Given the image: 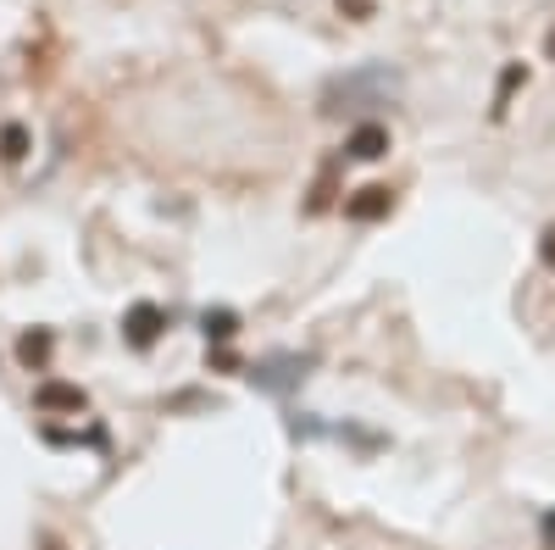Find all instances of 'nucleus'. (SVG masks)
<instances>
[{
    "label": "nucleus",
    "mask_w": 555,
    "mask_h": 550,
    "mask_svg": "<svg viewBox=\"0 0 555 550\" xmlns=\"http://www.w3.org/2000/svg\"><path fill=\"white\" fill-rule=\"evenodd\" d=\"M395 89H400V78L384 62H373V67H361V73L334 78L328 95H322V106H328V112H339V101H350V106H389Z\"/></svg>",
    "instance_id": "nucleus-1"
},
{
    "label": "nucleus",
    "mask_w": 555,
    "mask_h": 550,
    "mask_svg": "<svg viewBox=\"0 0 555 550\" xmlns=\"http://www.w3.org/2000/svg\"><path fill=\"white\" fill-rule=\"evenodd\" d=\"M306 379H311V356H300V350H272L250 367V384L267 395H295Z\"/></svg>",
    "instance_id": "nucleus-2"
},
{
    "label": "nucleus",
    "mask_w": 555,
    "mask_h": 550,
    "mask_svg": "<svg viewBox=\"0 0 555 550\" xmlns=\"http://www.w3.org/2000/svg\"><path fill=\"white\" fill-rule=\"evenodd\" d=\"M167 334V311L156 300H133L128 317H122V340L128 350H156V340Z\"/></svg>",
    "instance_id": "nucleus-3"
},
{
    "label": "nucleus",
    "mask_w": 555,
    "mask_h": 550,
    "mask_svg": "<svg viewBox=\"0 0 555 550\" xmlns=\"http://www.w3.org/2000/svg\"><path fill=\"white\" fill-rule=\"evenodd\" d=\"M395 212V190H384V183H366V190H356L350 201H345V217L350 222H378V217H389Z\"/></svg>",
    "instance_id": "nucleus-4"
},
{
    "label": "nucleus",
    "mask_w": 555,
    "mask_h": 550,
    "mask_svg": "<svg viewBox=\"0 0 555 550\" xmlns=\"http://www.w3.org/2000/svg\"><path fill=\"white\" fill-rule=\"evenodd\" d=\"M345 156H350V162H378V156H389V128H384V123H361V128H350Z\"/></svg>",
    "instance_id": "nucleus-5"
},
{
    "label": "nucleus",
    "mask_w": 555,
    "mask_h": 550,
    "mask_svg": "<svg viewBox=\"0 0 555 550\" xmlns=\"http://www.w3.org/2000/svg\"><path fill=\"white\" fill-rule=\"evenodd\" d=\"M34 406H39V411H73V418H78V411L89 406V395H83L78 384H39V389H34Z\"/></svg>",
    "instance_id": "nucleus-6"
},
{
    "label": "nucleus",
    "mask_w": 555,
    "mask_h": 550,
    "mask_svg": "<svg viewBox=\"0 0 555 550\" xmlns=\"http://www.w3.org/2000/svg\"><path fill=\"white\" fill-rule=\"evenodd\" d=\"M51 329H28L23 340H17V361L23 367H34V373H44V361H51Z\"/></svg>",
    "instance_id": "nucleus-7"
},
{
    "label": "nucleus",
    "mask_w": 555,
    "mask_h": 550,
    "mask_svg": "<svg viewBox=\"0 0 555 550\" xmlns=\"http://www.w3.org/2000/svg\"><path fill=\"white\" fill-rule=\"evenodd\" d=\"M201 334L222 345V340H234V334H240V317L228 311V306H222V311H206V317H201Z\"/></svg>",
    "instance_id": "nucleus-8"
},
{
    "label": "nucleus",
    "mask_w": 555,
    "mask_h": 550,
    "mask_svg": "<svg viewBox=\"0 0 555 550\" xmlns=\"http://www.w3.org/2000/svg\"><path fill=\"white\" fill-rule=\"evenodd\" d=\"M23 156H28V128L7 123V128H0V162H23Z\"/></svg>",
    "instance_id": "nucleus-9"
},
{
    "label": "nucleus",
    "mask_w": 555,
    "mask_h": 550,
    "mask_svg": "<svg viewBox=\"0 0 555 550\" xmlns=\"http://www.w3.org/2000/svg\"><path fill=\"white\" fill-rule=\"evenodd\" d=\"M539 256H544V267L555 272V228H544V240H539Z\"/></svg>",
    "instance_id": "nucleus-10"
},
{
    "label": "nucleus",
    "mask_w": 555,
    "mask_h": 550,
    "mask_svg": "<svg viewBox=\"0 0 555 550\" xmlns=\"http://www.w3.org/2000/svg\"><path fill=\"white\" fill-rule=\"evenodd\" d=\"M539 534H544V545H550V550H555V507H550V512H544V517H539Z\"/></svg>",
    "instance_id": "nucleus-11"
},
{
    "label": "nucleus",
    "mask_w": 555,
    "mask_h": 550,
    "mask_svg": "<svg viewBox=\"0 0 555 550\" xmlns=\"http://www.w3.org/2000/svg\"><path fill=\"white\" fill-rule=\"evenodd\" d=\"M550 62H555V34H550Z\"/></svg>",
    "instance_id": "nucleus-12"
}]
</instances>
